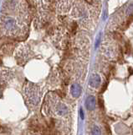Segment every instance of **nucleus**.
<instances>
[{
  "mask_svg": "<svg viewBox=\"0 0 133 135\" xmlns=\"http://www.w3.org/2000/svg\"><path fill=\"white\" fill-rule=\"evenodd\" d=\"M12 77L11 72L7 70V69H3L0 68V95H1L3 90L9 83Z\"/></svg>",
  "mask_w": 133,
  "mask_h": 135,
  "instance_id": "obj_3",
  "label": "nucleus"
},
{
  "mask_svg": "<svg viewBox=\"0 0 133 135\" xmlns=\"http://www.w3.org/2000/svg\"><path fill=\"white\" fill-rule=\"evenodd\" d=\"M96 100L93 95H90L87 97L86 101H85V106L89 111H92L96 108Z\"/></svg>",
  "mask_w": 133,
  "mask_h": 135,
  "instance_id": "obj_4",
  "label": "nucleus"
},
{
  "mask_svg": "<svg viewBox=\"0 0 133 135\" xmlns=\"http://www.w3.org/2000/svg\"><path fill=\"white\" fill-rule=\"evenodd\" d=\"M23 95L28 106L31 108L36 107L41 99V90L37 84L29 81H26L23 85Z\"/></svg>",
  "mask_w": 133,
  "mask_h": 135,
  "instance_id": "obj_2",
  "label": "nucleus"
},
{
  "mask_svg": "<svg viewBox=\"0 0 133 135\" xmlns=\"http://www.w3.org/2000/svg\"><path fill=\"white\" fill-rule=\"evenodd\" d=\"M28 135H39V134H37V133H29Z\"/></svg>",
  "mask_w": 133,
  "mask_h": 135,
  "instance_id": "obj_10",
  "label": "nucleus"
},
{
  "mask_svg": "<svg viewBox=\"0 0 133 135\" xmlns=\"http://www.w3.org/2000/svg\"><path fill=\"white\" fill-rule=\"evenodd\" d=\"M7 7L0 14V35L22 37L27 32L29 15L23 2H7Z\"/></svg>",
  "mask_w": 133,
  "mask_h": 135,
  "instance_id": "obj_1",
  "label": "nucleus"
},
{
  "mask_svg": "<svg viewBox=\"0 0 133 135\" xmlns=\"http://www.w3.org/2000/svg\"><path fill=\"white\" fill-rule=\"evenodd\" d=\"M91 135H101L100 129L97 126H95L91 130Z\"/></svg>",
  "mask_w": 133,
  "mask_h": 135,
  "instance_id": "obj_7",
  "label": "nucleus"
},
{
  "mask_svg": "<svg viewBox=\"0 0 133 135\" xmlns=\"http://www.w3.org/2000/svg\"><path fill=\"white\" fill-rule=\"evenodd\" d=\"M98 104H99V106H100V107L101 108V109H103V108H104V102H103V100L101 98L98 99Z\"/></svg>",
  "mask_w": 133,
  "mask_h": 135,
  "instance_id": "obj_8",
  "label": "nucleus"
},
{
  "mask_svg": "<svg viewBox=\"0 0 133 135\" xmlns=\"http://www.w3.org/2000/svg\"><path fill=\"white\" fill-rule=\"evenodd\" d=\"M81 87L80 84H73L71 85V88H70V93L74 96V97H79V96L81 95Z\"/></svg>",
  "mask_w": 133,
  "mask_h": 135,
  "instance_id": "obj_6",
  "label": "nucleus"
},
{
  "mask_svg": "<svg viewBox=\"0 0 133 135\" xmlns=\"http://www.w3.org/2000/svg\"><path fill=\"white\" fill-rule=\"evenodd\" d=\"M100 77L99 74H95L90 78L89 84L92 88H97L100 85Z\"/></svg>",
  "mask_w": 133,
  "mask_h": 135,
  "instance_id": "obj_5",
  "label": "nucleus"
},
{
  "mask_svg": "<svg viewBox=\"0 0 133 135\" xmlns=\"http://www.w3.org/2000/svg\"><path fill=\"white\" fill-rule=\"evenodd\" d=\"M80 117L82 119H84V114H83V111H82V109H80Z\"/></svg>",
  "mask_w": 133,
  "mask_h": 135,
  "instance_id": "obj_9",
  "label": "nucleus"
}]
</instances>
